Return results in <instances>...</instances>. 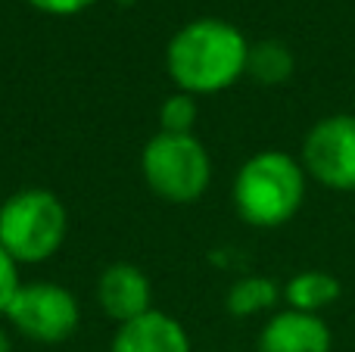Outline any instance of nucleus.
Listing matches in <instances>:
<instances>
[{
  "label": "nucleus",
  "instance_id": "nucleus-6",
  "mask_svg": "<svg viewBox=\"0 0 355 352\" xmlns=\"http://www.w3.org/2000/svg\"><path fill=\"white\" fill-rule=\"evenodd\" d=\"M300 162L309 181L337 193H355V112H334L309 125Z\"/></svg>",
  "mask_w": 355,
  "mask_h": 352
},
{
  "label": "nucleus",
  "instance_id": "nucleus-10",
  "mask_svg": "<svg viewBox=\"0 0 355 352\" xmlns=\"http://www.w3.org/2000/svg\"><path fill=\"white\" fill-rule=\"evenodd\" d=\"M281 290H284L287 309L309 312V315H321L324 309L337 306L340 297H343L340 278L334 272H324V268H302V272H296Z\"/></svg>",
  "mask_w": 355,
  "mask_h": 352
},
{
  "label": "nucleus",
  "instance_id": "nucleus-12",
  "mask_svg": "<svg viewBox=\"0 0 355 352\" xmlns=\"http://www.w3.org/2000/svg\"><path fill=\"white\" fill-rule=\"evenodd\" d=\"M284 299V290L268 274H243L225 293V309L234 318H252L271 312Z\"/></svg>",
  "mask_w": 355,
  "mask_h": 352
},
{
  "label": "nucleus",
  "instance_id": "nucleus-2",
  "mask_svg": "<svg viewBox=\"0 0 355 352\" xmlns=\"http://www.w3.org/2000/svg\"><path fill=\"white\" fill-rule=\"evenodd\" d=\"M309 175L300 156L284 150H259L237 168L231 184L234 212L243 225L259 231H275L290 225L306 203Z\"/></svg>",
  "mask_w": 355,
  "mask_h": 352
},
{
  "label": "nucleus",
  "instance_id": "nucleus-16",
  "mask_svg": "<svg viewBox=\"0 0 355 352\" xmlns=\"http://www.w3.org/2000/svg\"><path fill=\"white\" fill-rule=\"evenodd\" d=\"M0 352H12V340H10V334H6L3 324H0Z\"/></svg>",
  "mask_w": 355,
  "mask_h": 352
},
{
  "label": "nucleus",
  "instance_id": "nucleus-4",
  "mask_svg": "<svg viewBox=\"0 0 355 352\" xmlns=\"http://www.w3.org/2000/svg\"><path fill=\"white\" fill-rule=\"evenodd\" d=\"M144 184L172 206H190L212 184V156L196 134H153L141 150Z\"/></svg>",
  "mask_w": 355,
  "mask_h": 352
},
{
  "label": "nucleus",
  "instance_id": "nucleus-11",
  "mask_svg": "<svg viewBox=\"0 0 355 352\" xmlns=\"http://www.w3.org/2000/svg\"><path fill=\"white\" fill-rule=\"evenodd\" d=\"M296 72V56L287 41L281 37H262V41L250 44L246 53V78L256 81L262 87H281L293 78Z\"/></svg>",
  "mask_w": 355,
  "mask_h": 352
},
{
  "label": "nucleus",
  "instance_id": "nucleus-1",
  "mask_svg": "<svg viewBox=\"0 0 355 352\" xmlns=\"http://www.w3.org/2000/svg\"><path fill=\"white\" fill-rule=\"evenodd\" d=\"M250 41L234 22L200 16L184 22L166 47V72L172 85L193 97H209L246 78Z\"/></svg>",
  "mask_w": 355,
  "mask_h": 352
},
{
  "label": "nucleus",
  "instance_id": "nucleus-14",
  "mask_svg": "<svg viewBox=\"0 0 355 352\" xmlns=\"http://www.w3.org/2000/svg\"><path fill=\"white\" fill-rule=\"evenodd\" d=\"M19 287H22V278H19V262L12 259V256L3 249V243H0V315L6 312V306H10V299L16 297Z\"/></svg>",
  "mask_w": 355,
  "mask_h": 352
},
{
  "label": "nucleus",
  "instance_id": "nucleus-8",
  "mask_svg": "<svg viewBox=\"0 0 355 352\" xmlns=\"http://www.w3.org/2000/svg\"><path fill=\"white\" fill-rule=\"evenodd\" d=\"M256 352H334V334L321 315L281 309L262 324Z\"/></svg>",
  "mask_w": 355,
  "mask_h": 352
},
{
  "label": "nucleus",
  "instance_id": "nucleus-7",
  "mask_svg": "<svg viewBox=\"0 0 355 352\" xmlns=\"http://www.w3.org/2000/svg\"><path fill=\"white\" fill-rule=\"evenodd\" d=\"M97 303L106 318L125 324L153 309V284L135 262H112L97 278Z\"/></svg>",
  "mask_w": 355,
  "mask_h": 352
},
{
  "label": "nucleus",
  "instance_id": "nucleus-13",
  "mask_svg": "<svg viewBox=\"0 0 355 352\" xmlns=\"http://www.w3.org/2000/svg\"><path fill=\"white\" fill-rule=\"evenodd\" d=\"M196 118H200V103L193 94L175 91L159 106V131L166 134H193Z\"/></svg>",
  "mask_w": 355,
  "mask_h": 352
},
{
  "label": "nucleus",
  "instance_id": "nucleus-15",
  "mask_svg": "<svg viewBox=\"0 0 355 352\" xmlns=\"http://www.w3.org/2000/svg\"><path fill=\"white\" fill-rule=\"evenodd\" d=\"M25 3L47 16H78V12L91 10L97 0H25Z\"/></svg>",
  "mask_w": 355,
  "mask_h": 352
},
{
  "label": "nucleus",
  "instance_id": "nucleus-3",
  "mask_svg": "<svg viewBox=\"0 0 355 352\" xmlns=\"http://www.w3.org/2000/svg\"><path fill=\"white\" fill-rule=\"evenodd\" d=\"M69 237V209L47 187H22L0 203V243L19 265L53 259Z\"/></svg>",
  "mask_w": 355,
  "mask_h": 352
},
{
  "label": "nucleus",
  "instance_id": "nucleus-5",
  "mask_svg": "<svg viewBox=\"0 0 355 352\" xmlns=\"http://www.w3.org/2000/svg\"><path fill=\"white\" fill-rule=\"evenodd\" d=\"M3 318L31 343H66L81 324V306L72 290L53 281H28L10 299Z\"/></svg>",
  "mask_w": 355,
  "mask_h": 352
},
{
  "label": "nucleus",
  "instance_id": "nucleus-9",
  "mask_svg": "<svg viewBox=\"0 0 355 352\" xmlns=\"http://www.w3.org/2000/svg\"><path fill=\"white\" fill-rule=\"evenodd\" d=\"M110 352H193L190 334L175 315L150 309L119 324L110 340Z\"/></svg>",
  "mask_w": 355,
  "mask_h": 352
}]
</instances>
